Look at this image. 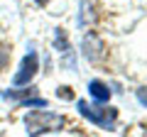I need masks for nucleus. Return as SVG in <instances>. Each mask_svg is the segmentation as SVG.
<instances>
[{
  "mask_svg": "<svg viewBox=\"0 0 147 137\" xmlns=\"http://www.w3.org/2000/svg\"><path fill=\"white\" fill-rule=\"evenodd\" d=\"M79 105V113L86 118L88 122H93V125L98 127H105V130H113L115 127V120H118V110L115 108H103V105H88L86 100H79L76 103Z\"/></svg>",
  "mask_w": 147,
  "mask_h": 137,
  "instance_id": "1",
  "label": "nucleus"
},
{
  "mask_svg": "<svg viewBox=\"0 0 147 137\" xmlns=\"http://www.w3.org/2000/svg\"><path fill=\"white\" fill-rule=\"evenodd\" d=\"M25 122H27L30 137H37V135H42L47 130H59L64 125V118L54 115V113H47V110H34V113H27Z\"/></svg>",
  "mask_w": 147,
  "mask_h": 137,
  "instance_id": "2",
  "label": "nucleus"
},
{
  "mask_svg": "<svg viewBox=\"0 0 147 137\" xmlns=\"http://www.w3.org/2000/svg\"><path fill=\"white\" fill-rule=\"evenodd\" d=\"M37 68H39V56H37V52H30L25 59H22V64H20V71L15 74L12 83H15V86H27L32 79H34Z\"/></svg>",
  "mask_w": 147,
  "mask_h": 137,
  "instance_id": "3",
  "label": "nucleus"
},
{
  "mask_svg": "<svg viewBox=\"0 0 147 137\" xmlns=\"http://www.w3.org/2000/svg\"><path fill=\"white\" fill-rule=\"evenodd\" d=\"M84 56L88 59V61H96V59L103 56V42L96 37L93 32H88L84 37Z\"/></svg>",
  "mask_w": 147,
  "mask_h": 137,
  "instance_id": "4",
  "label": "nucleus"
},
{
  "mask_svg": "<svg viewBox=\"0 0 147 137\" xmlns=\"http://www.w3.org/2000/svg\"><path fill=\"white\" fill-rule=\"evenodd\" d=\"M88 93L93 100H98V103H108L110 100V88L108 83H103V81H91L88 83Z\"/></svg>",
  "mask_w": 147,
  "mask_h": 137,
  "instance_id": "5",
  "label": "nucleus"
},
{
  "mask_svg": "<svg viewBox=\"0 0 147 137\" xmlns=\"http://www.w3.org/2000/svg\"><path fill=\"white\" fill-rule=\"evenodd\" d=\"M30 93H34V88H25V91H20V93H17V91H5V98L7 100H20V98H25V95H30Z\"/></svg>",
  "mask_w": 147,
  "mask_h": 137,
  "instance_id": "6",
  "label": "nucleus"
},
{
  "mask_svg": "<svg viewBox=\"0 0 147 137\" xmlns=\"http://www.w3.org/2000/svg\"><path fill=\"white\" fill-rule=\"evenodd\" d=\"M54 44H57V49H61V52L69 49V42H66V37H64V30H57V39H54Z\"/></svg>",
  "mask_w": 147,
  "mask_h": 137,
  "instance_id": "7",
  "label": "nucleus"
},
{
  "mask_svg": "<svg viewBox=\"0 0 147 137\" xmlns=\"http://www.w3.org/2000/svg\"><path fill=\"white\" fill-rule=\"evenodd\" d=\"M59 98H69V100H71L74 98V91L66 88V86H61V88H59Z\"/></svg>",
  "mask_w": 147,
  "mask_h": 137,
  "instance_id": "8",
  "label": "nucleus"
},
{
  "mask_svg": "<svg viewBox=\"0 0 147 137\" xmlns=\"http://www.w3.org/2000/svg\"><path fill=\"white\" fill-rule=\"evenodd\" d=\"M137 100H140L142 105H147V86L145 88H137Z\"/></svg>",
  "mask_w": 147,
  "mask_h": 137,
  "instance_id": "9",
  "label": "nucleus"
},
{
  "mask_svg": "<svg viewBox=\"0 0 147 137\" xmlns=\"http://www.w3.org/2000/svg\"><path fill=\"white\" fill-rule=\"evenodd\" d=\"M34 3H37V5H39V7H44V5H49V0H34Z\"/></svg>",
  "mask_w": 147,
  "mask_h": 137,
  "instance_id": "10",
  "label": "nucleus"
}]
</instances>
